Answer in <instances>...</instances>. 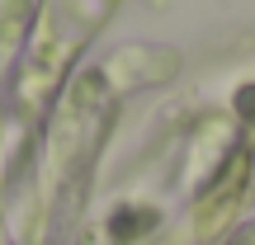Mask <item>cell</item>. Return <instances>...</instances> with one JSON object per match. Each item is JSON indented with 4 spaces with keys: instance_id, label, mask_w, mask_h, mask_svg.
<instances>
[{
    "instance_id": "1",
    "label": "cell",
    "mask_w": 255,
    "mask_h": 245,
    "mask_svg": "<svg viewBox=\"0 0 255 245\" xmlns=\"http://www.w3.org/2000/svg\"><path fill=\"white\" fill-rule=\"evenodd\" d=\"M241 113L255 118V85H251V90H241Z\"/></svg>"
}]
</instances>
